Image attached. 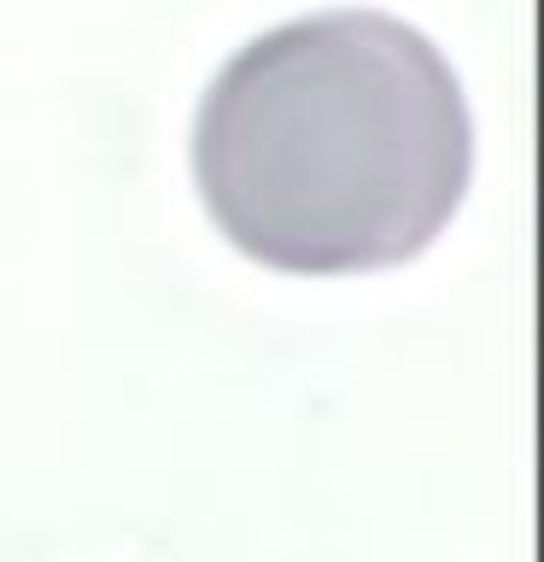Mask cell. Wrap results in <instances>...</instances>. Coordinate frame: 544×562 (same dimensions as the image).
<instances>
[{
  "instance_id": "1",
  "label": "cell",
  "mask_w": 544,
  "mask_h": 562,
  "mask_svg": "<svg viewBox=\"0 0 544 562\" xmlns=\"http://www.w3.org/2000/svg\"><path fill=\"white\" fill-rule=\"evenodd\" d=\"M474 176L451 59L393 12L340 7L252 35L193 117V182L228 246L287 276L421 258Z\"/></svg>"
}]
</instances>
